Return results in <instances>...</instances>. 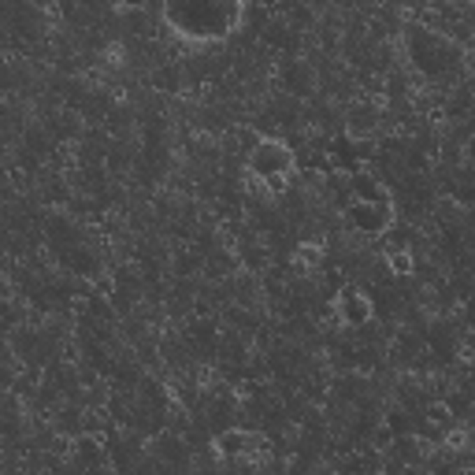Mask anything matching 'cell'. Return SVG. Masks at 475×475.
Returning a JSON list of instances; mask_svg holds the SVG:
<instances>
[{"instance_id":"3957f363","label":"cell","mask_w":475,"mask_h":475,"mask_svg":"<svg viewBox=\"0 0 475 475\" xmlns=\"http://www.w3.org/2000/svg\"><path fill=\"white\" fill-rule=\"evenodd\" d=\"M293 260L301 268L312 271V268H319V260H323V245H319V242H301V245H297V253H293Z\"/></svg>"},{"instance_id":"7a4b0ae2","label":"cell","mask_w":475,"mask_h":475,"mask_svg":"<svg viewBox=\"0 0 475 475\" xmlns=\"http://www.w3.org/2000/svg\"><path fill=\"white\" fill-rule=\"evenodd\" d=\"M256 446H260L256 434H249V431H227V434H219L216 442H212V453H216L219 460H231V457L253 453Z\"/></svg>"},{"instance_id":"277c9868","label":"cell","mask_w":475,"mask_h":475,"mask_svg":"<svg viewBox=\"0 0 475 475\" xmlns=\"http://www.w3.org/2000/svg\"><path fill=\"white\" fill-rule=\"evenodd\" d=\"M386 268L394 271V275H409L416 268V260H412L409 249H394V253H386Z\"/></svg>"},{"instance_id":"5b68a950","label":"cell","mask_w":475,"mask_h":475,"mask_svg":"<svg viewBox=\"0 0 475 475\" xmlns=\"http://www.w3.org/2000/svg\"><path fill=\"white\" fill-rule=\"evenodd\" d=\"M465 442H468V431H449L446 434V446L449 449H465Z\"/></svg>"},{"instance_id":"8992f818","label":"cell","mask_w":475,"mask_h":475,"mask_svg":"<svg viewBox=\"0 0 475 475\" xmlns=\"http://www.w3.org/2000/svg\"><path fill=\"white\" fill-rule=\"evenodd\" d=\"M149 0H119V11H141Z\"/></svg>"},{"instance_id":"6da1fadb","label":"cell","mask_w":475,"mask_h":475,"mask_svg":"<svg viewBox=\"0 0 475 475\" xmlns=\"http://www.w3.org/2000/svg\"><path fill=\"white\" fill-rule=\"evenodd\" d=\"M335 316L346 327H364L367 319H372V297L364 290H342L335 297Z\"/></svg>"}]
</instances>
